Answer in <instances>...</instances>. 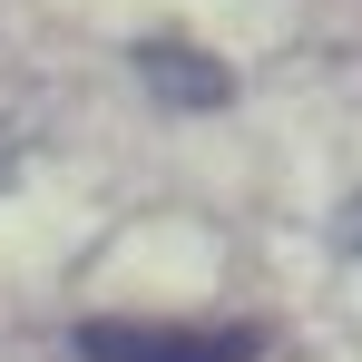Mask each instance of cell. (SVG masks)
Instances as JSON below:
<instances>
[{
	"label": "cell",
	"instance_id": "cell-1",
	"mask_svg": "<svg viewBox=\"0 0 362 362\" xmlns=\"http://www.w3.org/2000/svg\"><path fill=\"white\" fill-rule=\"evenodd\" d=\"M69 343H78V362H255L264 353L255 323H118V313L78 323Z\"/></svg>",
	"mask_w": 362,
	"mask_h": 362
},
{
	"label": "cell",
	"instance_id": "cell-2",
	"mask_svg": "<svg viewBox=\"0 0 362 362\" xmlns=\"http://www.w3.org/2000/svg\"><path fill=\"white\" fill-rule=\"evenodd\" d=\"M137 78H147V98H157V108H186V118H206V108H226V98H235V69L206 59L196 40H147V49H137Z\"/></svg>",
	"mask_w": 362,
	"mask_h": 362
},
{
	"label": "cell",
	"instance_id": "cell-3",
	"mask_svg": "<svg viewBox=\"0 0 362 362\" xmlns=\"http://www.w3.org/2000/svg\"><path fill=\"white\" fill-rule=\"evenodd\" d=\"M343 245H353V264H362V196L343 206Z\"/></svg>",
	"mask_w": 362,
	"mask_h": 362
}]
</instances>
